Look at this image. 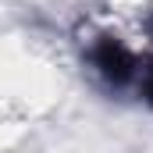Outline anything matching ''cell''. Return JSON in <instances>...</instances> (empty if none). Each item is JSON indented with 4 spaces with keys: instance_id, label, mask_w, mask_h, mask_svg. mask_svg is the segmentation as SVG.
Returning <instances> with one entry per match:
<instances>
[{
    "instance_id": "obj_1",
    "label": "cell",
    "mask_w": 153,
    "mask_h": 153,
    "mask_svg": "<svg viewBox=\"0 0 153 153\" xmlns=\"http://www.w3.org/2000/svg\"><path fill=\"white\" fill-rule=\"evenodd\" d=\"M135 78H139V89H143V96L153 103V61H146V68H139V71H135Z\"/></svg>"
}]
</instances>
